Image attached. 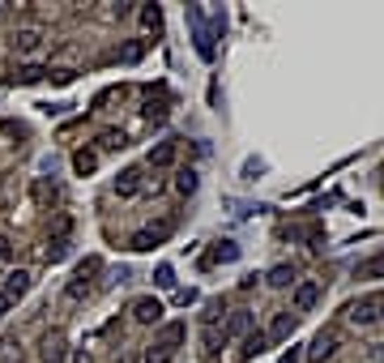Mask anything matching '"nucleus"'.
<instances>
[{
	"mask_svg": "<svg viewBox=\"0 0 384 363\" xmlns=\"http://www.w3.org/2000/svg\"><path fill=\"white\" fill-rule=\"evenodd\" d=\"M141 188H145V171H141V167H124V171L116 176V197L128 201V197H137Z\"/></svg>",
	"mask_w": 384,
	"mask_h": 363,
	"instance_id": "nucleus-1",
	"label": "nucleus"
},
{
	"mask_svg": "<svg viewBox=\"0 0 384 363\" xmlns=\"http://www.w3.org/2000/svg\"><path fill=\"white\" fill-rule=\"evenodd\" d=\"M13 51H18V56H34V51H43V30L39 26H22L13 34Z\"/></svg>",
	"mask_w": 384,
	"mask_h": 363,
	"instance_id": "nucleus-2",
	"label": "nucleus"
},
{
	"mask_svg": "<svg viewBox=\"0 0 384 363\" xmlns=\"http://www.w3.org/2000/svg\"><path fill=\"white\" fill-rule=\"evenodd\" d=\"M176 159H180V145H176V141H158V145L150 150L145 163H150L154 171H167V167H176Z\"/></svg>",
	"mask_w": 384,
	"mask_h": 363,
	"instance_id": "nucleus-3",
	"label": "nucleus"
},
{
	"mask_svg": "<svg viewBox=\"0 0 384 363\" xmlns=\"http://www.w3.org/2000/svg\"><path fill=\"white\" fill-rule=\"evenodd\" d=\"M316 299H320V282H299L295 295H291V308L295 312H307V308H316Z\"/></svg>",
	"mask_w": 384,
	"mask_h": 363,
	"instance_id": "nucleus-4",
	"label": "nucleus"
},
{
	"mask_svg": "<svg viewBox=\"0 0 384 363\" xmlns=\"http://www.w3.org/2000/svg\"><path fill=\"white\" fill-rule=\"evenodd\" d=\"M184 338H188V325H184V321H171V325H162V334H158L154 346H162V350H171V355H176V346H180Z\"/></svg>",
	"mask_w": 384,
	"mask_h": 363,
	"instance_id": "nucleus-5",
	"label": "nucleus"
},
{
	"mask_svg": "<svg viewBox=\"0 0 384 363\" xmlns=\"http://www.w3.org/2000/svg\"><path fill=\"white\" fill-rule=\"evenodd\" d=\"M133 317H137L141 325H158V321H162V303H158V299H137V303H133Z\"/></svg>",
	"mask_w": 384,
	"mask_h": 363,
	"instance_id": "nucleus-6",
	"label": "nucleus"
},
{
	"mask_svg": "<svg viewBox=\"0 0 384 363\" xmlns=\"http://www.w3.org/2000/svg\"><path fill=\"white\" fill-rule=\"evenodd\" d=\"M69 346H65V334H47L43 338V363H65Z\"/></svg>",
	"mask_w": 384,
	"mask_h": 363,
	"instance_id": "nucleus-7",
	"label": "nucleus"
},
{
	"mask_svg": "<svg viewBox=\"0 0 384 363\" xmlns=\"http://www.w3.org/2000/svg\"><path fill=\"white\" fill-rule=\"evenodd\" d=\"M333 350H338V334H333V329H324V334H316V342L307 346V355H312L316 363H320V359H329V355H333Z\"/></svg>",
	"mask_w": 384,
	"mask_h": 363,
	"instance_id": "nucleus-8",
	"label": "nucleus"
},
{
	"mask_svg": "<svg viewBox=\"0 0 384 363\" xmlns=\"http://www.w3.org/2000/svg\"><path fill=\"white\" fill-rule=\"evenodd\" d=\"M30 286H34V278H30L26 270H13V274H5V295H9V299H22Z\"/></svg>",
	"mask_w": 384,
	"mask_h": 363,
	"instance_id": "nucleus-9",
	"label": "nucleus"
},
{
	"mask_svg": "<svg viewBox=\"0 0 384 363\" xmlns=\"http://www.w3.org/2000/svg\"><path fill=\"white\" fill-rule=\"evenodd\" d=\"M265 342H269V338H265L260 329H248V334H244V346H239V355H235L231 363H244V359H252V355H260Z\"/></svg>",
	"mask_w": 384,
	"mask_h": 363,
	"instance_id": "nucleus-10",
	"label": "nucleus"
},
{
	"mask_svg": "<svg viewBox=\"0 0 384 363\" xmlns=\"http://www.w3.org/2000/svg\"><path fill=\"white\" fill-rule=\"evenodd\" d=\"M291 334H295V312H278L265 338H269V342H282V338H291Z\"/></svg>",
	"mask_w": 384,
	"mask_h": 363,
	"instance_id": "nucleus-11",
	"label": "nucleus"
},
{
	"mask_svg": "<svg viewBox=\"0 0 384 363\" xmlns=\"http://www.w3.org/2000/svg\"><path fill=\"white\" fill-rule=\"evenodd\" d=\"M346 321H350V325H371V321H376V312H371V299L350 303V308H346Z\"/></svg>",
	"mask_w": 384,
	"mask_h": 363,
	"instance_id": "nucleus-12",
	"label": "nucleus"
},
{
	"mask_svg": "<svg viewBox=\"0 0 384 363\" xmlns=\"http://www.w3.org/2000/svg\"><path fill=\"white\" fill-rule=\"evenodd\" d=\"M94 167H98V154H94V150H77V154H73V171H77V176H90Z\"/></svg>",
	"mask_w": 384,
	"mask_h": 363,
	"instance_id": "nucleus-13",
	"label": "nucleus"
},
{
	"mask_svg": "<svg viewBox=\"0 0 384 363\" xmlns=\"http://www.w3.org/2000/svg\"><path fill=\"white\" fill-rule=\"evenodd\" d=\"M248 329H252V317H248V312H231V321H227L223 338H235V334H248Z\"/></svg>",
	"mask_w": 384,
	"mask_h": 363,
	"instance_id": "nucleus-14",
	"label": "nucleus"
},
{
	"mask_svg": "<svg viewBox=\"0 0 384 363\" xmlns=\"http://www.w3.org/2000/svg\"><path fill=\"white\" fill-rule=\"evenodd\" d=\"M235 256H239V248H235V244H218V248L205 256V265H218V261H235Z\"/></svg>",
	"mask_w": 384,
	"mask_h": 363,
	"instance_id": "nucleus-15",
	"label": "nucleus"
},
{
	"mask_svg": "<svg viewBox=\"0 0 384 363\" xmlns=\"http://www.w3.org/2000/svg\"><path fill=\"white\" fill-rule=\"evenodd\" d=\"M197 184H201V180H197V171H180V176H176V192H180V197H192V192H197Z\"/></svg>",
	"mask_w": 384,
	"mask_h": 363,
	"instance_id": "nucleus-16",
	"label": "nucleus"
},
{
	"mask_svg": "<svg viewBox=\"0 0 384 363\" xmlns=\"http://www.w3.org/2000/svg\"><path fill=\"white\" fill-rule=\"evenodd\" d=\"M141 26L154 30V34L162 30V13H158V5H145V9H141Z\"/></svg>",
	"mask_w": 384,
	"mask_h": 363,
	"instance_id": "nucleus-17",
	"label": "nucleus"
},
{
	"mask_svg": "<svg viewBox=\"0 0 384 363\" xmlns=\"http://www.w3.org/2000/svg\"><path fill=\"white\" fill-rule=\"evenodd\" d=\"M43 77H47V69H39V65L18 69V81H22V86H34V81H43Z\"/></svg>",
	"mask_w": 384,
	"mask_h": 363,
	"instance_id": "nucleus-18",
	"label": "nucleus"
},
{
	"mask_svg": "<svg viewBox=\"0 0 384 363\" xmlns=\"http://www.w3.org/2000/svg\"><path fill=\"white\" fill-rule=\"evenodd\" d=\"M269 282H273V286H291V282H295V270H291V265H278V270L269 274Z\"/></svg>",
	"mask_w": 384,
	"mask_h": 363,
	"instance_id": "nucleus-19",
	"label": "nucleus"
},
{
	"mask_svg": "<svg viewBox=\"0 0 384 363\" xmlns=\"http://www.w3.org/2000/svg\"><path fill=\"white\" fill-rule=\"evenodd\" d=\"M376 274H384V256H371V261L359 265V278H376Z\"/></svg>",
	"mask_w": 384,
	"mask_h": 363,
	"instance_id": "nucleus-20",
	"label": "nucleus"
},
{
	"mask_svg": "<svg viewBox=\"0 0 384 363\" xmlns=\"http://www.w3.org/2000/svg\"><path fill=\"white\" fill-rule=\"evenodd\" d=\"M128 244H133V248H137V252H150V248H154V244H158V239H154V231H137V235H133V239H128Z\"/></svg>",
	"mask_w": 384,
	"mask_h": 363,
	"instance_id": "nucleus-21",
	"label": "nucleus"
},
{
	"mask_svg": "<svg viewBox=\"0 0 384 363\" xmlns=\"http://www.w3.org/2000/svg\"><path fill=\"white\" fill-rule=\"evenodd\" d=\"M65 252H69V244L65 239H51V248H47V261L56 265V261H65Z\"/></svg>",
	"mask_w": 384,
	"mask_h": 363,
	"instance_id": "nucleus-22",
	"label": "nucleus"
},
{
	"mask_svg": "<svg viewBox=\"0 0 384 363\" xmlns=\"http://www.w3.org/2000/svg\"><path fill=\"white\" fill-rule=\"evenodd\" d=\"M145 363H171V350H162V346H150V350H145Z\"/></svg>",
	"mask_w": 384,
	"mask_h": 363,
	"instance_id": "nucleus-23",
	"label": "nucleus"
},
{
	"mask_svg": "<svg viewBox=\"0 0 384 363\" xmlns=\"http://www.w3.org/2000/svg\"><path fill=\"white\" fill-rule=\"evenodd\" d=\"M154 282H158V286H171V282H176V274H171V265H158V274H154Z\"/></svg>",
	"mask_w": 384,
	"mask_h": 363,
	"instance_id": "nucleus-24",
	"label": "nucleus"
},
{
	"mask_svg": "<svg viewBox=\"0 0 384 363\" xmlns=\"http://www.w3.org/2000/svg\"><path fill=\"white\" fill-rule=\"evenodd\" d=\"M98 141H102V150H120V145H124V137H120V133H102Z\"/></svg>",
	"mask_w": 384,
	"mask_h": 363,
	"instance_id": "nucleus-25",
	"label": "nucleus"
},
{
	"mask_svg": "<svg viewBox=\"0 0 384 363\" xmlns=\"http://www.w3.org/2000/svg\"><path fill=\"white\" fill-rule=\"evenodd\" d=\"M13 256V244H9V235H0V261H9Z\"/></svg>",
	"mask_w": 384,
	"mask_h": 363,
	"instance_id": "nucleus-26",
	"label": "nucleus"
},
{
	"mask_svg": "<svg viewBox=\"0 0 384 363\" xmlns=\"http://www.w3.org/2000/svg\"><path fill=\"white\" fill-rule=\"evenodd\" d=\"M65 363H90V355H86V350H69Z\"/></svg>",
	"mask_w": 384,
	"mask_h": 363,
	"instance_id": "nucleus-27",
	"label": "nucleus"
},
{
	"mask_svg": "<svg viewBox=\"0 0 384 363\" xmlns=\"http://www.w3.org/2000/svg\"><path fill=\"white\" fill-rule=\"evenodd\" d=\"M9 308H13V299H9V295H0V317H5Z\"/></svg>",
	"mask_w": 384,
	"mask_h": 363,
	"instance_id": "nucleus-28",
	"label": "nucleus"
},
{
	"mask_svg": "<svg viewBox=\"0 0 384 363\" xmlns=\"http://www.w3.org/2000/svg\"><path fill=\"white\" fill-rule=\"evenodd\" d=\"M282 363H299V350H295V346H291V350H286V355H282Z\"/></svg>",
	"mask_w": 384,
	"mask_h": 363,
	"instance_id": "nucleus-29",
	"label": "nucleus"
}]
</instances>
